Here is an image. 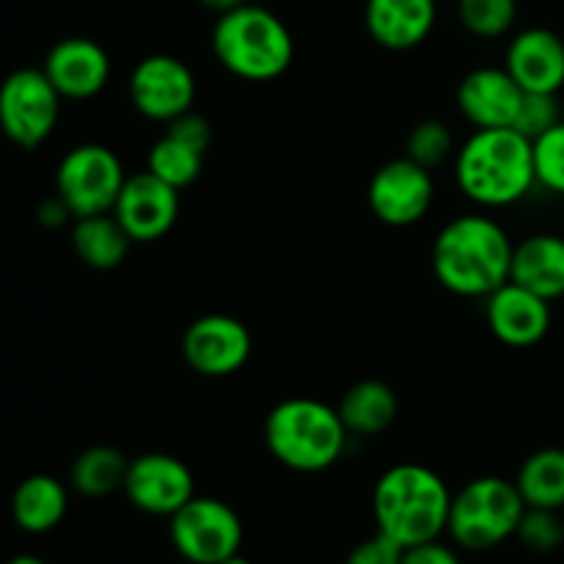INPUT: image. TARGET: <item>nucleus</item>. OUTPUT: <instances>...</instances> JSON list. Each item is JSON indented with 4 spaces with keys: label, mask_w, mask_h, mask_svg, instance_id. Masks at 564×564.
Returning <instances> with one entry per match:
<instances>
[{
    "label": "nucleus",
    "mask_w": 564,
    "mask_h": 564,
    "mask_svg": "<svg viewBox=\"0 0 564 564\" xmlns=\"http://www.w3.org/2000/svg\"><path fill=\"white\" fill-rule=\"evenodd\" d=\"M516 242L488 215H460L433 242V273L460 297H488L510 281Z\"/></svg>",
    "instance_id": "1"
},
{
    "label": "nucleus",
    "mask_w": 564,
    "mask_h": 564,
    "mask_svg": "<svg viewBox=\"0 0 564 564\" xmlns=\"http://www.w3.org/2000/svg\"><path fill=\"white\" fill-rule=\"evenodd\" d=\"M452 494L441 474L419 463L391 466L372 490L378 532L402 549L441 540L449 527Z\"/></svg>",
    "instance_id": "2"
},
{
    "label": "nucleus",
    "mask_w": 564,
    "mask_h": 564,
    "mask_svg": "<svg viewBox=\"0 0 564 564\" xmlns=\"http://www.w3.org/2000/svg\"><path fill=\"white\" fill-rule=\"evenodd\" d=\"M455 176L460 191L482 207H512L538 185L534 149L512 127L474 130L457 152Z\"/></svg>",
    "instance_id": "3"
},
{
    "label": "nucleus",
    "mask_w": 564,
    "mask_h": 564,
    "mask_svg": "<svg viewBox=\"0 0 564 564\" xmlns=\"http://www.w3.org/2000/svg\"><path fill=\"white\" fill-rule=\"evenodd\" d=\"M213 53L226 72L251 83L284 75L295 58V42L279 14L264 6L242 3L226 11L213 28Z\"/></svg>",
    "instance_id": "4"
},
{
    "label": "nucleus",
    "mask_w": 564,
    "mask_h": 564,
    "mask_svg": "<svg viewBox=\"0 0 564 564\" xmlns=\"http://www.w3.org/2000/svg\"><path fill=\"white\" fill-rule=\"evenodd\" d=\"M347 427L339 411L312 397L279 402L264 419V446L281 466L301 474H317L334 466L347 444Z\"/></svg>",
    "instance_id": "5"
},
{
    "label": "nucleus",
    "mask_w": 564,
    "mask_h": 564,
    "mask_svg": "<svg viewBox=\"0 0 564 564\" xmlns=\"http://www.w3.org/2000/svg\"><path fill=\"white\" fill-rule=\"evenodd\" d=\"M523 512L527 501L518 494L516 482L501 477H477L463 485L460 494H452L446 532L460 549L488 551L516 538Z\"/></svg>",
    "instance_id": "6"
},
{
    "label": "nucleus",
    "mask_w": 564,
    "mask_h": 564,
    "mask_svg": "<svg viewBox=\"0 0 564 564\" xmlns=\"http://www.w3.org/2000/svg\"><path fill=\"white\" fill-rule=\"evenodd\" d=\"M124 182V165L113 149L102 143H80L69 149L55 171V193L75 218L110 213Z\"/></svg>",
    "instance_id": "7"
},
{
    "label": "nucleus",
    "mask_w": 564,
    "mask_h": 564,
    "mask_svg": "<svg viewBox=\"0 0 564 564\" xmlns=\"http://www.w3.org/2000/svg\"><path fill=\"white\" fill-rule=\"evenodd\" d=\"M61 94L44 69H14L0 83V132L20 149H36L53 135Z\"/></svg>",
    "instance_id": "8"
},
{
    "label": "nucleus",
    "mask_w": 564,
    "mask_h": 564,
    "mask_svg": "<svg viewBox=\"0 0 564 564\" xmlns=\"http://www.w3.org/2000/svg\"><path fill=\"white\" fill-rule=\"evenodd\" d=\"M171 543L191 564H220L240 554L242 521L226 501L193 496L171 516Z\"/></svg>",
    "instance_id": "9"
},
{
    "label": "nucleus",
    "mask_w": 564,
    "mask_h": 564,
    "mask_svg": "<svg viewBox=\"0 0 564 564\" xmlns=\"http://www.w3.org/2000/svg\"><path fill=\"white\" fill-rule=\"evenodd\" d=\"M130 99L152 121H174L196 102V75L176 55H147L130 75Z\"/></svg>",
    "instance_id": "10"
},
{
    "label": "nucleus",
    "mask_w": 564,
    "mask_h": 564,
    "mask_svg": "<svg viewBox=\"0 0 564 564\" xmlns=\"http://www.w3.org/2000/svg\"><path fill=\"white\" fill-rule=\"evenodd\" d=\"M367 198L375 218L394 229H405L419 224L433 207V174L411 158L389 160L375 171Z\"/></svg>",
    "instance_id": "11"
},
{
    "label": "nucleus",
    "mask_w": 564,
    "mask_h": 564,
    "mask_svg": "<svg viewBox=\"0 0 564 564\" xmlns=\"http://www.w3.org/2000/svg\"><path fill=\"white\" fill-rule=\"evenodd\" d=\"M251 334L229 314H204L182 336V358L204 378H229L251 358Z\"/></svg>",
    "instance_id": "12"
},
{
    "label": "nucleus",
    "mask_w": 564,
    "mask_h": 564,
    "mask_svg": "<svg viewBox=\"0 0 564 564\" xmlns=\"http://www.w3.org/2000/svg\"><path fill=\"white\" fill-rule=\"evenodd\" d=\"M121 490L130 505L147 516L171 518L196 496V479L180 457L165 455V452H147L130 460Z\"/></svg>",
    "instance_id": "13"
},
{
    "label": "nucleus",
    "mask_w": 564,
    "mask_h": 564,
    "mask_svg": "<svg viewBox=\"0 0 564 564\" xmlns=\"http://www.w3.org/2000/svg\"><path fill=\"white\" fill-rule=\"evenodd\" d=\"M110 213L132 242H154L169 235L180 218V191L152 171H141L127 176Z\"/></svg>",
    "instance_id": "14"
},
{
    "label": "nucleus",
    "mask_w": 564,
    "mask_h": 564,
    "mask_svg": "<svg viewBox=\"0 0 564 564\" xmlns=\"http://www.w3.org/2000/svg\"><path fill=\"white\" fill-rule=\"evenodd\" d=\"M485 319L490 334L507 347H534L551 330V301L534 295L527 286L507 281L485 297Z\"/></svg>",
    "instance_id": "15"
},
{
    "label": "nucleus",
    "mask_w": 564,
    "mask_h": 564,
    "mask_svg": "<svg viewBox=\"0 0 564 564\" xmlns=\"http://www.w3.org/2000/svg\"><path fill=\"white\" fill-rule=\"evenodd\" d=\"M523 94L505 66H479L457 86V108L477 130H499L516 124Z\"/></svg>",
    "instance_id": "16"
},
{
    "label": "nucleus",
    "mask_w": 564,
    "mask_h": 564,
    "mask_svg": "<svg viewBox=\"0 0 564 564\" xmlns=\"http://www.w3.org/2000/svg\"><path fill=\"white\" fill-rule=\"evenodd\" d=\"M42 69L64 99H91L108 86L110 55L94 39L69 36L50 47Z\"/></svg>",
    "instance_id": "17"
},
{
    "label": "nucleus",
    "mask_w": 564,
    "mask_h": 564,
    "mask_svg": "<svg viewBox=\"0 0 564 564\" xmlns=\"http://www.w3.org/2000/svg\"><path fill=\"white\" fill-rule=\"evenodd\" d=\"M505 69L523 91L560 94L564 86V39L549 28H527L507 47Z\"/></svg>",
    "instance_id": "18"
},
{
    "label": "nucleus",
    "mask_w": 564,
    "mask_h": 564,
    "mask_svg": "<svg viewBox=\"0 0 564 564\" xmlns=\"http://www.w3.org/2000/svg\"><path fill=\"white\" fill-rule=\"evenodd\" d=\"M438 20L435 0H367L364 25L386 50H413L433 33Z\"/></svg>",
    "instance_id": "19"
},
{
    "label": "nucleus",
    "mask_w": 564,
    "mask_h": 564,
    "mask_svg": "<svg viewBox=\"0 0 564 564\" xmlns=\"http://www.w3.org/2000/svg\"><path fill=\"white\" fill-rule=\"evenodd\" d=\"M510 281L545 301L564 297V237L540 231L518 242L512 251Z\"/></svg>",
    "instance_id": "20"
},
{
    "label": "nucleus",
    "mask_w": 564,
    "mask_h": 564,
    "mask_svg": "<svg viewBox=\"0 0 564 564\" xmlns=\"http://www.w3.org/2000/svg\"><path fill=\"white\" fill-rule=\"evenodd\" d=\"M69 510V494L64 482L50 474H31L11 496V518L28 534H47L58 527Z\"/></svg>",
    "instance_id": "21"
},
{
    "label": "nucleus",
    "mask_w": 564,
    "mask_h": 564,
    "mask_svg": "<svg viewBox=\"0 0 564 564\" xmlns=\"http://www.w3.org/2000/svg\"><path fill=\"white\" fill-rule=\"evenodd\" d=\"M336 411H339L347 433L369 438V435L386 433L394 424L397 413H400V400L389 383L369 378L350 386Z\"/></svg>",
    "instance_id": "22"
},
{
    "label": "nucleus",
    "mask_w": 564,
    "mask_h": 564,
    "mask_svg": "<svg viewBox=\"0 0 564 564\" xmlns=\"http://www.w3.org/2000/svg\"><path fill=\"white\" fill-rule=\"evenodd\" d=\"M130 235L113 213L75 218V226H72V248L77 259L94 270L119 268L130 253Z\"/></svg>",
    "instance_id": "23"
},
{
    "label": "nucleus",
    "mask_w": 564,
    "mask_h": 564,
    "mask_svg": "<svg viewBox=\"0 0 564 564\" xmlns=\"http://www.w3.org/2000/svg\"><path fill=\"white\" fill-rule=\"evenodd\" d=\"M516 488L527 507L564 510V449L545 446L532 452L518 468Z\"/></svg>",
    "instance_id": "24"
},
{
    "label": "nucleus",
    "mask_w": 564,
    "mask_h": 564,
    "mask_svg": "<svg viewBox=\"0 0 564 564\" xmlns=\"http://www.w3.org/2000/svg\"><path fill=\"white\" fill-rule=\"evenodd\" d=\"M127 468H130V460L124 457V452L108 444H97L75 457L69 477L77 494L86 499H102V496L124 488Z\"/></svg>",
    "instance_id": "25"
},
{
    "label": "nucleus",
    "mask_w": 564,
    "mask_h": 564,
    "mask_svg": "<svg viewBox=\"0 0 564 564\" xmlns=\"http://www.w3.org/2000/svg\"><path fill=\"white\" fill-rule=\"evenodd\" d=\"M204 169V152L187 147L180 138L169 135L165 132L152 149H149L147 158V171H152L154 176H160L163 182H169L176 191H185L193 182L202 176Z\"/></svg>",
    "instance_id": "26"
},
{
    "label": "nucleus",
    "mask_w": 564,
    "mask_h": 564,
    "mask_svg": "<svg viewBox=\"0 0 564 564\" xmlns=\"http://www.w3.org/2000/svg\"><path fill=\"white\" fill-rule=\"evenodd\" d=\"M463 28L479 39H499L512 31L518 0H457Z\"/></svg>",
    "instance_id": "27"
},
{
    "label": "nucleus",
    "mask_w": 564,
    "mask_h": 564,
    "mask_svg": "<svg viewBox=\"0 0 564 564\" xmlns=\"http://www.w3.org/2000/svg\"><path fill=\"white\" fill-rule=\"evenodd\" d=\"M452 152H455V135H452L449 124H444V121L424 119L408 132L405 158H411L422 169H438L441 163H446Z\"/></svg>",
    "instance_id": "28"
},
{
    "label": "nucleus",
    "mask_w": 564,
    "mask_h": 564,
    "mask_svg": "<svg viewBox=\"0 0 564 564\" xmlns=\"http://www.w3.org/2000/svg\"><path fill=\"white\" fill-rule=\"evenodd\" d=\"M516 538L534 554H551L564 543V518L560 510H543V507H527Z\"/></svg>",
    "instance_id": "29"
},
{
    "label": "nucleus",
    "mask_w": 564,
    "mask_h": 564,
    "mask_svg": "<svg viewBox=\"0 0 564 564\" xmlns=\"http://www.w3.org/2000/svg\"><path fill=\"white\" fill-rule=\"evenodd\" d=\"M538 185L564 196V119L532 141Z\"/></svg>",
    "instance_id": "30"
},
{
    "label": "nucleus",
    "mask_w": 564,
    "mask_h": 564,
    "mask_svg": "<svg viewBox=\"0 0 564 564\" xmlns=\"http://www.w3.org/2000/svg\"><path fill=\"white\" fill-rule=\"evenodd\" d=\"M560 121H562V110H560V102H556V94L527 91L523 94L521 108H518L512 130H518L521 135H527L529 141H534V138L549 132L551 127L560 124Z\"/></svg>",
    "instance_id": "31"
},
{
    "label": "nucleus",
    "mask_w": 564,
    "mask_h": 564,
    "mask_svg": "<svg viewBox=\"0 0 564 564\" xmlns=\"http://www.w3.org/2000/svg\"><path fill=\"white\" fill-rule=\"evenodd\" d=\"M402 554H405L402 545H397L394 540L386 538L383 532H378L372 534V538L361 540V543L347 554L345 564H402Z\"/></svg>",
    "instance_id": "32"
},
{
    "label": "nucleus",
    "mask_w": 564,
    "mask_h": 564,
    "mask_svg": "<svg viewBox=\"0 0 564 564\" xmlns=\"http://www.w3.org/2000/svg\"><path fill=\"white\" fill-rule=\"evenodd\" d=\"M165 132L180 138V141L187 143V147L198 149V152L204 154H207L209 143H213V124H209L202 113H196L193 108L187 110V113L176 116L174 121H169V124H165Z\"/></svg>",
    "instance_id": "33"
},
{
    "label": "nucleus",
    "mask_w": 564,
    "mask_h": 564,
    "mask_svg": "<svg viewBox=\"0 0 564 564\" xmlns=\"http://www.w3.org/2000/svg\"><path fill=\"white\" fill-rule=\"evenodd\" d=\"M402 564H463L455 549L444 545L441 540H430V543L411 545L402 554Z\"/></svg>",
    "instance_id": "34"
},
{
    "label": "nucleus",
    "mask_w": 564,
    "mask_h": 564,
    "mask_svg": "<svg viewBox=\"0 0 564 564\" xmlns=\"http://www.w3.org/2000/svg\"><path fill=\"white\" fill-rule=\"evenodd\" d=\"M69 218H75V215L69 213V207H66L64 198H61L58 193H55L53 198H44L36 209V220L44 229H61Z\"/></svg>",
    "instance_id": "35"
},
{
    "label": "nucleus",
    "mask_w": 564,
    "mask_h": 564,
    "mask_svg": "<svg viewBox=\"0 0 564 564\" xmlns=\"http://www.w3.org/2000/svg\"><path fill=\"white\" fill-rule=\"evenodd\" d=\"M198 3L204 6V9L215 11V14H226V11H235L240 9L242 3H248V0H198Z\"/></svg>",
    "instance_id": "36"
},
{
    "label": "nucleus",
    "mask_w": 564,
    "mask_h": 564,
    "mask_svg": "<svg viewBox=\"0 0 564 564\" xmlns=\"http://www.w3.org/2000/svg\"><path fill=\"white\" fill-rule=\"evenodd\" d=\"M6 564H47V562H42L39 556H33V554H20V556H14V560H9Z\"/></svg>",
    "instance_id": "37"
},
{
    "label": "nucleus",
    "mask_w": 564,
    "mask_h": 564,
    "mask_svg": "<svg viewBox=\"0 0 564 564\" xmlns=\"http://www.w3.org/2000/svg\"><path fill=\"white\" fill-rule=\"evenodd\" d=\"M220 564H253V562L246 560V556H242V554H235V556H229V560H224Z\"/></svg>",
    "instance_id": "38"
}]
</instances>
